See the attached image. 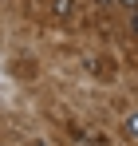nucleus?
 <instances>
[{"mask_svg": "<svg viewBox=\"0 0 138 146\" xmlns=\"http://www.w3.org/2000/svg\"><path fill=\"white\" fill-rule=\"evenodd\" d=\"M122 4H130V8H138V0H122Z\"/></svg>", "mask_w": 138, "mask_h": 146, "instance_id": "2", "label": "nucleus"}, {"mask_svg": "<svg viewBox=\"0 0 138 146\" xmlns=\"http://www.w3.org/2000/svg\"><path fill=\"white\" fill-rule=\"evenodd\" d=\"M122 130H126V138H134V142H138V111H130V115H126Z\"/></svg>", "mask_w": 138, "mask_h": 146, "instance_id": "1", "label": "nucleus"}]
</instances>
